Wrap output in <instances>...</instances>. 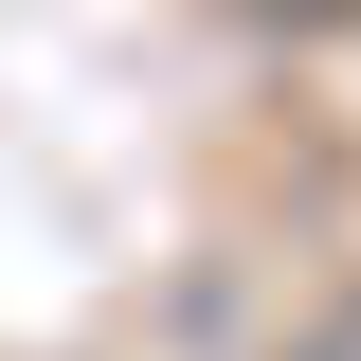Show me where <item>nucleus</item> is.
I'll use <instances>...</instances> for the list:
<instances>
[{
	"label": "nucleus",
	"instance_id": "1",
	"mask_svg": "<svg viewBox=\"0 0 361 361\" xmlns=\"http://www.w3.org/2000/svg\"><path fill=\"white\" fill-rule=\"evenodd\" d=\"M289 361H361V289H343V307H325V325H307Z\"/></svg>",
	"mask_w": 361,
	"mask_h": 361
}]
</instances>
